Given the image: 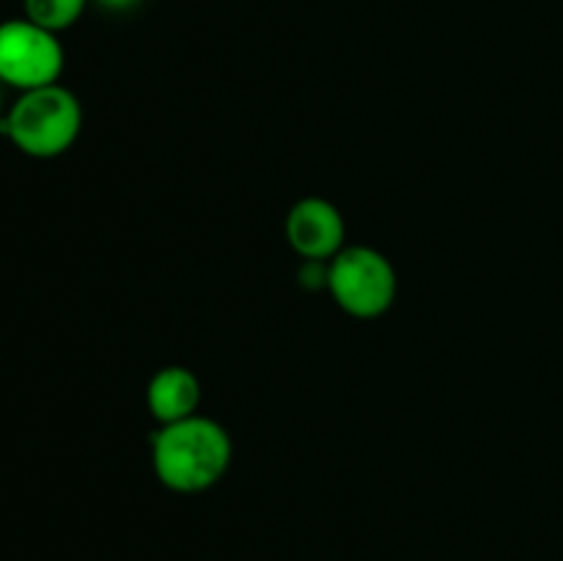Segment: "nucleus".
Here are the masks:
<instances>
[{"mask_svg": "<svg viewBox=\"0 0 563 561\" xmlns=\"http://www.w3.org/2000/svg\"><path fill=\"white\" fill-rule=\"evenodd\" d=\"M146 405L159 424L190 418L201 405V383L190 369L165 366L148 383Z\"/></svg>", "mask_w": 563, "mask_h": 561, "instance_id": "423d86ee", "label": "nucleus"}, {"mask_svg": "<svg viewBox=\"0 0 563 561\" xmlns=\"http://www.w3.org/2000/svg\"><path fill=\"white\" fill-rule=\"evenodd\" d=\"M93 3L102 6V9H108V11H130V9H135L141 0H93Z\"/></svg>", "mask_w": 563, "mask_h": 561, "instance_id": "6e6552de", "label": "nucleus"}, {"mask_svg": "<svg viewBox=\"0 0 563 561\" xmlns=\"http://www.w3.org/2000/svg\"><path fill=\"white\" fill-rule=\"evenodd\" d=\"M152 462L159 482L174 493H203L229 471L231 438L218 421L196 413L154 432Z\"/></svg>", "mask_w": 563, "mask_h": 561, "instance_id": "f257e3e1", "label": "nucleus"}, {"mask_svg": "<svg viewBox=\"0 0 563 561\" xmlns=\"http://www.w3.org/2000/svg\"><path fill=\"white\" fill-rule=\"evenodd\" d=\"M3 82H0V124H3Z\"/></svg>", "mask_w": 563, "mask_h": 561, "instance_id": "1a4fd4ad", "label": "nucleus"}, {"mask_svg": "<svg viewBox=\"0 0 563 561\" xmlns=\"http://www.w3.org/2000/svg\"><path fill=\"white\" fill-rule=\"evenodd\" d=\"M91 0H22L25 16L47 31L60 33L75 25Z\"/></svg>", "mask_w": 563, "mask_h": 561, "instance_id": "0eeeda50", "label": "nucleus"}, {"mask_svg": "<svg viewBox=\"0 0 563 561\" xmlns=\"http://www.w3.org/2000/svg\"><path fill=\"white\" fill-rule=\"evenodd\" d=\"M0 127L27 157H60L75 146L82 130L80 99L58 82L22 91Z\"/></svg>", "mask_w": 563, "mask_h": 561, "instance_id": "f03ea898", "label": "nucleus"}, {"mask_svg": "<svg viewBox=\"0 0 563 561\" xmlns=\"http://www.w3.org/2000/svg\"><path fill=\"white\" fill-rule=\"evenodd\" d=\"M64 72V47L58 33L27 16L0 22V82L16 91L53 86Z\"/></svg>", "mask_w": 563, "mask_h": 561, "instance_id": "20e7f679", "label": "nucleus"}, {"mask_svg": "<svg viewBox=\"0 0 563 561\" xmlns=\"http://www.w3.org/2000/svg\"><path fill=\"white\" fill-rule=\"evenodd\" d=\"M396 270L379 251L344 248L328 267V289L350 317L377 319L396 300Z\"/></svg>", "mask_w": 563, "mask_h": 561, "instance_id": "7ed1b4c3", "label": "nucleus"}, {"mask_svg": "<svg viewBox=\"0 0 563 561\" xmlns=\"http://www.w3.org/2000/svg\"><path fill=\"white\" fill-rule=\"evenodd\" d=\"M346 226L339 209L324 198H302L286 218L289 245L308 262L333 258L344 251Z\"/></svg>", "mask_w": 563, "mask_h": 561, "instance_id": "39448f33", "label": "nucleus"}]
</instances>
